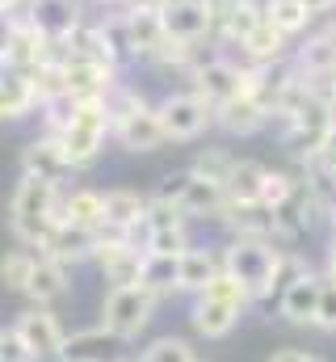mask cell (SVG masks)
I'll return each mask as SVG.
<instances>
[{
  "label": "cell",
  "mask_w": 336,
  "mask_h": 362,
  "mask_svg": "<svg viewBox=\"0 0 336 362\" xmlns=\"http://www.w3.org/2000/svg\"><path fill=\"white\" fill-rule=\"evenodd\" d=\"M59 202H64V185L47 177H30L21 173L13 185V198H8V228L21 245L30 249H42L51 228L59 223Z\"/></svg>",
  "instance_id": "1"
},
{
  "label": "cell",
  "mask_w": 336,
  "mask_h": 362,
  "mask_svg": "<svg viewBox=\"0 0 336 362\" xmlns=\"http://www.w3.org/2000/svg\"><path fill=\"white\" fill-rule=\"evenodd\" d=\"M156 198H164L172 202L185 219H223V211H227V189H223V181H210L202 177L198 169H176V173H168L160 181V189H156Z\"/></svg>",
  "instance_id": "2"
},
{
  "label": "cell",
  "mask_w": 336,
  "mask_h": 362,
  "mask_svg": "<svg viewBox=\"0 0 336 362\" xmlns=\"http://www.w3.org/2000/svg\"><path fill=\"white\" fill-rule=\"evenodd\" d=\"M277 253H282V245H273V240H227L223 245V270L236 274L252 291L256 303H265V299H277V286H273Z\"/></svg>",
  "instance_id": "3"
},
{
  "label": "cell",
  "mask_w": 336,
  "mask_h": 362,
  "mask_svg": "<svg viewBox=\"0 0 336 362\" xmlns=\"http://www.w3.org/2000/svg\"><path fill=\"white\" fill-rule=\"evenodd\" d=\"M185 81H189V89L198 93V97H206V101L219 110V105L236 101L240 93L248 89V64L236 59L232 51H219V47H215L210 55L202 51V59L189 68Z\"/></svg>",
  "instance_id": "4"
},
{
  "label": "cell",
  "mask_w": 336,
  "mask_h": 362,
  "mask_svg": "<svg viewBox=\"0 0 336 362\" xmlns=\"http://www.w3.org/2000/svg\"><path fill=\"white\" fill-rule=\"evenodd\" d=\"M109 135H114V118H109L105 101H76V114L59 131V144H64L72 169H88L105 152V139Z\"/></svg>",
  "instance_id": "5"
},
{
  "label": "cell",
  "mask_w": 336,
  "mask_h": 362,
  "mask_svg": "<svg viewBox=\"0 0 336 362\" xmlns=\"http://www.w3.org/2000/svg\"><path fill=\"white\" fill-rule=\"evenodd\" d=\"M156 303L160 299L148 286H109L101 299V325L122 341H139V333H148L156 316Z\"/></svg>",
  "instance_id": "6"
},
{
  "label": "cell",
  "mask_w": 336,
  "mask_h": 362,
  "mask_svg": "<svg viewBox=\"0 0 336 362\" xmlns=\"http://www.w3.org/2000/svg\"><path fill=\"white\" fill-rule=\"evenodd\" d=\"M160 118H164L168 144H193L215 127V105L193 89H181L160 101Z\"/></svg>",
  "instance_id": "7"
},
{
  "label": "cell",
  "mask_w": 336,
  "mask_h": 362,
  "mask_svg": "<svg viewBox=\"0 0 336 362\" xmlns=\"http://www.w3.org/2000/svg\"><path fill=\"white\" fill-rule=\"evenodd\" d=\"M17 337H21V346L34 354L38 362L47 358H59L64 354V341H68V333H64V325H59V316L51 312V308H25L13 325H8Z\"/></svg>",
  "instance_id": "8"
},
{
  "label": "cell",
  "mask_w": 336,
  "mask_h": 362,
  "mask_svg": "<svg viewBox=\"0 0 336 362\" xmlns=\"http://www.w3.org/2000/svg\"><path fill=\"white\" fill-rule=\"evenodd\" d=\"M320 299H324V274H303L290 286L277 291V320L294 325V329H316L320 316Z\"/></svg>",
  "instance_id": "9"
},
{
  "label": "cell",
  "mask_w": 336,
  "mask_h": 362,
  "mask_svg": "<svg viewBox=\"0 0 336 362\" xmlns=\"http://www.w3.org/2000/svg\"><path fill=\"white\" fill-rule=\"evenodd\" d=\"M290 64L303 81H320V76H336V30L332 25H316L311 34H303L290 51Z\"/></svg>",
  "instance_id": "10"
},
{
  "label": "cell",
  "mask_w": 336,
  "mask_h": 362,
  "mask_svg": "<svg viewBox=\"0 0 336 362\" xmlns=\"http://www.w3.org/2000/svg\"><path fill=\"white\" fill-rule=\"evenodd\" d=\"M114 139L122 152H160L168 144L164 118H160V105H139L135 114H126L122 122H114Z\"/></svg>",
  "instance_id": "11"
},
{
  "label": "cell",
  "mask_w": 336,
  "mask_h": 362,
  "mask_svg": "<svg viewBox=\"0 0 336 362\" xmlns=\"http://www.w3.org/2000/svg\"><path fill=\"white\" fill-rule=\"evenodd\" d=\"M160 21H164V34L172 42H189V47L210 42V17H206L202 0H164Z\"/></svg>",
  "instance_id": "12"
},
{
  "label": "cell",
  "mask_w": 336,
  "mask_h": 362,
  "mask_svg": "<svg viewBox=\"0 0 336 362\" xmlns=\"http://www.w3.org/2000/svg\"><path fill=\"white\" fill-rule=\"evenodd\" d=\"M219 223L232 232V240H273L277 245V215L265 202H227Z\"/></svg>",
  "instance_id": "13"
},
{
  "label": "cell",
  "mask_w": 336,
  "mask_h": 362,
  "mask_svg": "<svg viewBox=\"0 0 336 362\" xmlns=\"http://www.w3.org/2000/svg\"><path fill=\"white\" fill-rule=\"evenodd\" d=\"M118 64H109V59H72L68 68H64V76H68V93L76 97V101H105V93L118 85Z\"/></svg>",
  "instance_id": "14"
},
{
  "label": "cell",
  "mask_w": 336,
  "mask_h": 362,
  "mask_svg": "<svg viewBox=\"0 0 336 362\" xmlns=\"http://www.w3.org/2000/svg\"><path fill=\"white\" fill-rule=\"evenodd\" d=\"M219 270H223V249H206V245L185 249L181 262H176V295L198 299V295L219 278Z\"/></svg>",
  "instance_id": "15"
},
{
  "label": "cell",
  "mask_w": 336,
  "mask_h": 362,
  "mask_svg": "<svg viewBox=\"0 0 336 362\" xmlns=\"http://www.w3.org/2000/svg\"><path fill=\"white\" fill-rule=\"evenodd\" d=\"M240 320H244V312L232 308V303H223V299L198 295V299L189 303V325H193V333L206 337V341H223V337H232V333L240 329Z\"/></svg>",
  "instance_id": "16"
},
{
  "label": "cell",
  "mask_w": 336,
  "mask_h": 362,
  "mask_svg": "<svg viewBox=\"0 0 336 362\" xmlns=\"http://www.w3.org/2000/svg\"><path fill=\"white\" fill-rule=\"evenodd\" d=\"M21 173L47 177V181H64L68 173H76V169H72V160H68L59 135H38V139H30V144L21 148Z\"/></svg>",
  "instance_id": "17"
},
{
  "label": "cell",
  "mask_w": 336,
  "mask_h": 362,
  "mask_svg": "<svg viewBox=\"0 0 336 362\" xmlns=\"http://www.w3.org/2000/svg\"><path fill=\"white\" fill-rule=\"evenodd\" d=\"M269 122H273V114H269L252 93H240L236 101H227V105H219V110H215V127H219V131H227V135H240V139L269 131Z\"/></svg>",
  "instance_id": "18"
},
{
  "label": "cell",
  "mask_w": 336,
  "mask_h": 362,
  "mask_svg": "<svg viewBox=\"0 0 336 362\" xmlns=\"http://www.w3.org/2000/svg\"><path fill=\"white\" fill-rule=\"evenodd\" d=\"M290 51H294V42L265 17L256 30H252L248 38L232 51L236 59H244V64H252V68H265V64H282V59H290Z\"/></svg>",
  "instance_id": "19"
},
{
  "label": "cell",
  "mask_w": 336,
  "mask_h": 362,
  "mask_svg": "<svg viewBox=\"0 0 336 362\" xmlns=\"http://www.w3.org/2000/svg\"><path fill=\"white\" fill-rule=\"evenodd\" d=\"M38 253L55 257V262H64V266L72 270V266H80V262H92V253H97V232H92V228H76V223H55L51 236H47V245H42Z\"/></svg>",
  "instance_id": "20"
},
{
  "label": "cell",
  "mask_w": 336,
  "mask_h": 362,
  "mask_svg": "<svg viewBox=\"0 0 336 362\" xmlns=\"http://www.w3.org/2000/svg\"><path fill=\"white\" fill-rule=\"evenodd\" d=\"M122 337H114L105 325H92V329H80L64 341V362H118L122 358Z\"/></svg>",
  "instance_id": "21"
},
{
  "label": "cell",
  "mask_w": 336,
  "mask_h": 362,
  "mask_svg": "<svg viewBox=\"0 0 336 362\" xmlns=\"http://www.w3.org/2000/svg\"><path fill=\"white\" fill-rule=\"evenodd\" d=\"M25 17L42 30V38H72V30L84 21L80 0H30Z\"/></svg>",
  "instance_id": "22"
},
{
  "label": "cell",
  "mask_w": 336,
  "mask_h": 362,
  "mask_svg": "<svg viewBox=\"0 0 336 362\" xmlns=\"http://www.w3.org/2000/svg\"><path fill=\"white\" fill-rule=\"evenodd\" d=\"M126 13V34H131V51H135V64L152 59L160 47L168 42L164 21H160V8H122Z\"/></svg>",
  "instance_id": "23"
},
{
  "label": "cell",
  "mask_w": 336,
  "mask_h": 362,
  "mask_svg": "<svg viewBox=\"0 0 336 362\" xmlns=\"http://www.w3.org/2000/svg\"><path fill=\"white\" fill-rule=\"evenodd\" d=\"M68 266L64 262H55V257H47V253H38V266L30 274V286H25V299L34 303V308H51L55 299H64L68 295Z\"/></svg>",
  "instance_id": "24"
},
{
  "label": "cell",
  "mask_w": 336,
  "mask_h": 362,
  "mask_svg": "<svg viewBox=\"0 0 336 362\" xmlns=\"http://www.w3.org/2000/svg\"><path fill=\"white\" fill-rule=\"evenodd\" d=\"M105 219V194L101 189H64V202H59V223H76V228H101Z\"/></svg>",
  "instance_id": "25"
},
{
  "label": "cell",
  "mask_w": 336,
  "mask_h": 362,
  "mask_svg": "<svg viewBox=\"0 0 336 362\" xmlns=\"http://www.w3.org/2000/svg\"><path fill=\"white\" fill-rule=\"evenodd\" d=\"M265 173H269V165H265V160H252V156H236L232 173H227V181H223L227 198H232V202H260V189H265Z\"/></svg>",
  "instance_id": "26"
},
{
  "label": "cell",
  "mask_w": 336,
  "mask_h": 362,
  "mask_svg": "<svg viewBox=\"0 0 336 362\" xmlns=\"http://www.w3.org/2000/svg\"><path fill=\"white\" fill-rule=\"evenodd\" d=\"M265 17H269V21H273L290 42H299L303 34H311V30H316V21H320V17L307 8V0H273Z\"/></svg>",
  "instance_id": "27"
},
{
  "label": "cell",
  "mask_w": 336,
  "mask_h": 362,
  "mask_svg": "<svg viewBox=\"0 0 336 362\" xmlns=\"http://www.w3.org/2000/svg\"><path fill=\"white\" fill-rule=\"evenodd\" d=\"M34 110H38V97H34V85H30V72L0 81V122H17Z\"/></svg>",
  "instance_id": "28"
},
{
  "label": "cell",
  "mask_w": 336,
  "mask_h": 362,
  "mask_svg": "<svg viewBox=\"0 0 336 362\" xmlns=\"http://www.w3.org/2000/svg\"><path fill=\"white\" fill-rule=\"evenodd\" d=\"M176 262H181V257H168V253H143V274H139V286H148L156 299L176 295Z\"/></svg>",
  "instance_id": "29"
},
{
  "label": "cell",
  "mask_w": 336,
  "mask_h": 362,
  "mask_svg": "<svg viewBox=\"0 0 336 362\" xmlns=\"http://www.w3.org/2000/svg\"><path fill=\"white\" fill-rule=\"evenodd\" d=\"M34 266H38V249H30V245H21V249L4 253V257H0V286H4V291H17V295H25Z\"/></svg>",
  "instance_id": "30"
},
{
  "label": "cell",
  "mask_w": 336,
  "mask_h": 362,
  "mask_svg": "<svg viewBox=\"0 0 336 362\" xmlns=\"http://www.w3.org/2000/svg\"><path fill=\"white\" fill-rule=\"evenodd\" d=\"M185 249H193V240H189V219L168 223V228H156V232L148 236V253H168V257H181Z\"/></svg>",
  "instance_id": "31"
},
{
  "label": "cell",
  "mask_w": 336,
  "mask_h": 362,
  "mask_svg": "<svg viewBox=\"0 0 336 362\" xmlns=\"http://www.w3.org/2000/svg\"><path fill=\"white\" fill-rule=\"evenodd\" d=\"M202 295H210V299H223V303H232V308H240V312H248L252 303H256L248 286H244L236 274H227V270H219V278H215V282H210Z\"/></svg>",
  "instance_id": "32"
},
{
  "label": "cell",
  "mask_w": 336,
  "mask_h": 362,
  "mask_svg": "<svg viewBox=\"0 0 336 362\" xmlns=\"http://www.w3.org/2000/svg\"><path fill=\"white\" fill-rule=\"evenodd\" d=\"M198 354H193V346L185 341V337H156L143 354H139V362H193Z\"/></svg>",
  "instance_id": "33"
},
{
  "label": "cell",
  "mask_w": 336,
  "mask_h": 362,
  "mask_svg": "<svg viewBox=\"0 0 336 362\" xmlns=\"http://www.w3.org/2000/svg\"><path fill=\"white\" fill-rule=\"evenodd\" d=\"M232 165H236V156H232L227 148H202V152H198V160H193L189 169H198L202 177H210V181H227Z\"/></svg>",
  "instance_id": "34"
},
{
  "label": "cell",
  "mask_w": 336,
  "mask_h": 362,
  "mask_svg": "<svg viewBox=\"0 0 336 362\" xmlns=\"http://www.w3.org/2000/svg\"><path fill=\"white\" fill-rule=\"evenodd\" d=\"M139 105H148V101H143V93L131 89L126 81H118L114 89L105 93V110H109V118H114V122H122V118H126V114H135Z\"/></svg>",
  "instance_id": "35"
},
{
  "label": "cell",
  "mask_w": 336,
  "mask_h": 362,
  "mask_svg": "<svg viewBox=\"0 0 336 362\" xmlns=\"http://www.w3.org/2000/svg\"><path fill=\"white\" fill-rule=\"evenodd\" d=\"M316 333H324V337H336V282H332V278H324V299H320Z\"/></svg>",
  "instance_id": "36"
},
{
  "label": "cell",
  "mask_w": 336,
  "mask_h": 362,
  "mask_svg": "<svg viewBox=\"0 0 336 362\" xmlns=\"http://www.w3.org/2000/svg\"><path fill=\"white\" fill-rule=\"evenodd\" d=\"M206 4V17H210V42L219 47L223 42V30H227V17L236 8V0H202Z\"/></svg>",
  "instance_id": "37"
},
{
  "label": "cell",
  "mask_w": 336,
  "mask_h": 362,
  "mask_svg": "<svg viewBox=\"0 0 336 362\" xmlns=\"http://www.w3.org/2000/svg\"><path fill=\"white\" fill-rule=\"evenodd\" d=\"M269 362H328L324 354H316V350H303V346H282V350H273Z\"/></svg>",
  "instance_id": "38"
},
{
  "label": "cell",
  "mask_w": 336,
  "mask_h": 362,
  "mask_svg": "<svg viewBox=\"0 0 336 362\" xmlns=\"http://www.w3.org/2000/svg\"><path fill=\"white\" fill-rule=\"evenodd\" d=\"M316 160H324V165H328V169L336 173V127H332V135L324 139V148L316 152Z\"/></svg>",
  "instance_id": "39"
},
{
  "label": "cell",
  "mask_w": 336,
  "mask_h": 362,
  "mask_svg": "<svg viewBox=\"0 0 336 362\" xmlns=\"http://www.w3.org/2000/svg\"><path fill=\"white\" fill-rule=\"evenodd\" d=\"M25 4H30V0H0V21H8V17L25 13Z\"/></svg>",
  "instance_id": "40"
},
{
  "label": "cell",
  "mask_w": 336,
  "mask_h": 362,
  "mask_svg": "<svg viewBox=\"0 0 336 362\" xmlns=\"http://www.w3.org/2000/svg\"><path fill=\"white\" fill-rule=\"evenodd\" d=\"M324 278L336 282V236H332V245H328V257H324Z\"/></svg>",
  "instance_id": "41"
},
{
  "label": "cell",
  "mask_w": 336,
  "mask_h": 362,
  "mask_svg": "<svg viewBox=\"0 0 336 362\" xmlns=\"http://www.w3.org/2000/svg\"><path fill=\"white\" fill-rule=\"evenodd\" d=\"M160 4H164V0H126L122 8H160Z\"/></svg>",
  "instance_id": "42"
},
{
  "label": "cell",
  "mask_w": 336,
  "mask_h": 362,
  "mask_svg": "<svg viewBox=\"0 0 336 362\" xmlns=\"http://www.w3.org/2000/svg\"><path fill=\"white\" fill-rule=\"evenodd\" d=\"M320 21H324V25H332V30H336V4L328 8V13H324V17H320Z\"/></svg>",
  "instance_id": "43"
},
{
  "label": "cell",
  "mask_w": 336,
  "mask_h": 362,
  "mask_svg": "<svg viewBox=\"0 0 336 362\" xmlns=\"http://www.w3.org/2000/svg\"><path fill=\"white\" fill-rule=\"evenodd\" d=\"M92 4H101V8H122L126 0H92Z\"/></svg>",
  "instance_id": "44"
},
{
  "label": "cell",
  "mask_w": 336,
  "mask_h": 362,
  "mask_svg": "<svg viewBox=\"0 0 336 362\" xmlns=\"http://www.w3.org/2000/svg\"><path fill=\"white\" fill-rule=\"evenodd\" d=\"M328 228H332V236H336V206H332V215H328Z\"/></svg>",
  "instance_id": "45"
},
{
  "label": "cell",
  "mask_w": 336,
  "mask_h": 362,
  "mask_svg": "<svg viewBox=\"0 0 336 362\" xmlns=\"http://www.w3.org/2000/svg\"><path fill=\"white\" fill-rule=\"evenodd\" d=\"M0 358H4V329H0Z\"/></svg>",
  "instance_id": "46"
},
{
  "label": "cell",
  "mask_w": 336,
  "mask_h": 362,
  "mask_svg": "<svg viewBox=\"0 0 336 362\" xmlns=\"http://www.w3.org/2000/svg\"><path fill=\"white\" fill-rule=\"evenodd\" d=\"M118 362H139V358H126V354H122V358H118Z\"/></svg>",
  "instance_id": "47"
},
{
  "label": "cell",
  "mask_w": 336,
  "mask_h": 362,
  "mask_svg": "<svg viewBox=\"0 0 336 362\" xmlns=\"http://www.w3.org/2000/svg\"><path fill=\"white\" fill-rule=\"evenodd\" d=\"M193 362H202V358H193Z\"/></svg>",
  "instance_id": "48"
}]
</instances>
